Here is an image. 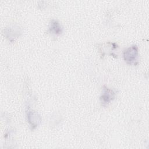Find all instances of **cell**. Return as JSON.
<instances>
[{"mask_svg": "<svg viewBox=\"0 0 149 149\" xmlns=\"http://www.w3.org/2000/svg\"><path fill=\"white\" fill-rule=\"evenodd\" d=\"M137 49L136 46L127 48L124 52V58L125 61L130 64L134 63L137 58Z\"/></svg>", "mask_w": 149, "mask_h": 149, "instance_id": "6da1fadb", "label": "cell"}, {"mask_svg": "<svg viewBox=\"0 0 149 149\" xmlns=\"http://www.w3.org/2000/svg\"><path fill=\"white\" fill-rule=\"evenodd\" d=\"M113 97V93L112 90L109 89H104L103 94L101 99L102 100V102L105 104L109 103Z\"/></svg>", "mask_w": 149, "mask_h": 149, "instance_id": "7a4b0ae2", "label": "cell"}, {"mask_svg": "<svg viewBox=\"0 0 149 149\" xmlns=\"http://www.w3.org/2000/svg\"><path fill=\"white\" fill-rule=\"evenodd\" d=\"M51 31L54 32L55 34H60L62 32L61 26H59V23H57L56 21L52 23L51 24Z\"/></svg>", "mask_w": 149, "mask_h": 149, "instance_id": "3957f363", "label": "cell"}]
</instances>
